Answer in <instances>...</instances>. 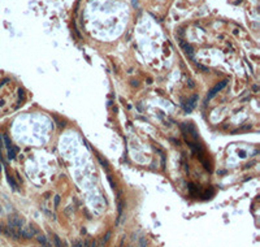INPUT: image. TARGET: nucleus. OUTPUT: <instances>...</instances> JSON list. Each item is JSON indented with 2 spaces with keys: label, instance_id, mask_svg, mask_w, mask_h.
<instances>
[{
  "label": "nucleus",
  "instance_id": "nucleus-1",
  "mask_svg": "<svg viewBox=\"0 0 260 247\" xmlns=\"http://www.w3.org/2000/svg\"><path fill=\"white\" fill-rule=\"evenodd\" d=\"M7 225L9 228H13V229L21 230V228L25 225V221L22 220V217L18 216V215H12V216H9V219H8Z\"/></svg>",
  "mask_w": 260,
  "mask_h": 247
},
{
  "label": "nucleus",
  "instance_id": "nucleus-2",
  "mask_svg": "<svg viewBox=\"0 0 260 247\" xmlns=\"http://www.w3.org/2000/svg\"><path fill=\"white\" fill-rule=\"evenodd\" d=\"M3 138V141H4V144H5V147H7V151H8V157L9 159H15L16 157V154H17V148L15 147L13 144L11 143V139L8 138L7 134H3L2 135Z\"/></svg>",
  "mask_w": 260,
  "mask_h": 247
},
{
  "label": "nucleus",
  "instance_id": "nucleus-3",
  "mask_svg": "<svg viewBox=\"0 0 260 247\" xmlns=\"http://www.w3.org/2000/svg\"><path fill=\"white\" fill-rule=\"evenodd\" d=\"M181 128H182V130H183L185 134H190V135H191L193 141H196V139H198V131H196L194 124H191V122H183L181 125Z\"/></svg>",
  "mask_w": 260,
  "mask_h": 247
},
{
  "label": "nucleus",
  "instance_id": "nucleus-4",
  "mask_svg": "<svg viewBox=\"0 0 260 247\" xmlns=\"http://www.w3.org/2000/svg\"><path fill=\"white\" fill-rule=\"evenodd\" d=\"M228 82H229L228 79H224V81L219 82L217 85H215V86L211 88V90H210V92H208V95H207V99H206V102H208V100H210V99H212V98H213L215 95H216L219 91H221V90H223V88H224V87L228 85Z\"/></svg>",
  "mask_w": 260,
  "mask_h": 247
},
{
  "label": "nucleus",
  "instance_id": "nucleus-5",
  "mask_svg": "<svg viewBox=\"0 0 260 247\" xmlns=\"http://www.w3.org/2000/svg\"><path fill=\"white\" fill-rule=\"evenodd\" d=\"M20 234H21L22 238L29 239V238H33V237L36 236V229H35L33 225H26V226L23 225L21 228V230H20Z\"/></svg>",
  "mask_w": 260,
  "mask_h": 247
},
{
  "label": "nucleus",
  "instance_id": "nucleus-6",
  "mask_svg": "<svg viewBox=\"0 0 260 247\" xmlns=\"http://www.w3.org/2000/svg\"><path fill=\"white\" fill-rule=\"evenodd\" d=\"M196 102H198V95H193L191 98H190L187 102H186V105H185V112L190 113L193 109H194V107L196 105Z\"/></svg>",
  "mask_w": 260,
  "mask_h": 247
},
{
  "label": "nucleus",
  "instance_id": "nucleus-7",
  "mask_svg": "<svg viewBox=\"0 0 260 247\" xmlns=\"http://www.w3.org/2000/svg\"><path fill=\"white\" fill-rule=\"evenodd\" d=\"M181 46H182L183 51H185V53L189 56V57H190V59H194V51H193V48L190 47V44L181 40Z\"/></svg>",
  "mask_w": 260,
  "mask_h": 247
},
{
  "label": "nucleus",
  "instance_id": "nucleus-8",
  "mask_svg": "<svg viewBox=\"0 0 260 247\" xmlns=\"http://www.w3.org/2000/svg\"><path fill=\"white\" fill-rule=\"evenodd\" d=\"M109 237H111V232H107V234H105V236H104V237L101 238V239L99 241V242L96 243V247H104V246H105V243L108 242Z\"/></svg>",
  "mask_w": 260,
  "mask_h": 247
},
{
  "label": "nucleus",
  "instance_id": "nucleus-9",
  "mask_svg": "<svg viewBox=\"0 0 260 247\" xmlns=\"http://www.w3.org/2000/svg\"><path fill=\"white\" fill-rule=\"evenodd\" d=\"M7 180H8V182H9V185L12 186V189H13V190H18V189H17V183H16L15 180L11 177V174H8V173H7Z\"/></svg>",
  "mask_w": 260,
  "mask_h": 247
},
{
  "label": "nucleus",
  "instance_id": "nucleus-10",
  "mask_svg": "<svg viewBox=\"0 0 260 247\" xmlns=\"http://www.w3.org/2000/svg\"><path fill=\"white\" fill-rule=\"evenodd\" d=\"M38 241H39V242L42 243V245H46L48 241H47V238L44 237V236H38Z\"/></svg>",
  "mask_w": 260,
  "mask_h": 247
},
{
  "label": "nucleus",
  "instance_id": "nucleus-11",
  "mask_svg": "<svg viewBox=\"0 0 260 247\" xmlns=\"http://www.w3.org/2000/svg\"><path fill=\"white\" fill-rule=\"evenodd\" d=\"M72 247H83V242L82 241H75V242H73V245H72Z\"/></svg>",
  "mask_w": 260,
  "mask_h": 247
},
{
  "label": "nucleus",
  "instance_id": "nucleus-12",
  "mask_svg": "<svg viewBox=\"0 0 260 247\" xmlns=\"http://www.w3.org/2000/svg\"><path fill=\"white\" fill-rule=\"evenodd\" d=\"M59 203H60V196L59 195H55V208H58L59 207Z\"/></svg>",
  "mask_w": 260,
  "mask_h": 247
},
{
  "label": "nucleus",
  "instance_id": "nucleus-13",
  "mask_svg": "<svg viewBox=\"0 0 260 247\" xmlns=\"http://www.w3.org/2000/svg\"><path fill=\"white\" fill-rule=\"evenodd\" d=\"M88 243H90V239H85V242H83V247H88Z\"/></svg>",
  "mask_w": 260,
  "mask_h": 247
},
{
  "label": "nucleus",
  "instance_id": "nucleus-14",
  "mask_svg": "<svg viewBox=\"0 0 260 247\" xmlns=\"http://www.w3.org/2000/svg\"><path fill=\"white\" fill-rule=\"evenodd\" d=\"M141 247H146V241H144V238H141Z\"/></svg>",
  "mask_w": 260,
  "mask_h": 247
},
{
  "label": "nucleus",
  "instance_id": "nucleus-15",
  "mask_svg": "<svg viewBox=\"0 0 260 247\" xmlns=\"http://www.w3.org/2000/svg\"><path fill=\"white\" fill-rule=\"evenodd\" d=\"M96 243H98V242H96V241H95V239H94V241H91V245H90V247H96Z\"/></svg>",
  "mask_w": 260,
  "mask_h": 247
},
{
  "label": "nucleus",
  "instance_id": "nucleus-16",
  "mask_svg": "<svg viewBox=\"0 0 260 247\" xmlns=\"http://www.w3.org/2000/svg\"><path fill=\"white\" fill-rule=\"evenodd\" d=\"M189 86H190V87H194V83H193V81H189Z\"/></svg>",
  "mask_w": 260,
  "mask_h": 247
},
{
  "label": "nucleus",
  "instance_id": "nucleus-17",
  "mask_svg": "<svg viewBox=\"0 0 260 247\" xmlns=\"http://www.w3.org/2000/svg\"><path fill=\"white\" fill-rule=\"evenodd\" d=\"M120 247H122V245H121V246H120Z\"/></svg>",
  "mask_w": 260,
  "mask_h": 247
}]
</instances>
